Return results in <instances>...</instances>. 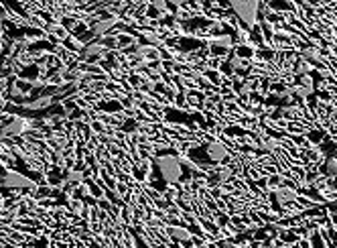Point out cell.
I'll list each match as a JSON object with an SVG mask.
<instances>
[{
    "mask_svg": "<svg viewBox=\"0 0 337 248\" xmlns=\"http://www.w3.org/2000/svg\"><path fill=\"white\" fill-rule=\"evenodd\" d=\"M161 169H163V177L168 181H177L181 177V165L177 163V159H161Z\"/></svg>",
    "mask_w": 337,
    "mask_h": 248,
    "instance_id": "6da1fadb",
    "label": "cell"
},
{
    "mask_svg": "<svg viewBox=\"0 0 337 248\" xmlns=\"http://www.w3.org/2000/svg\"><path fill=\"white\" fill-rule=\"evenodd\" d=\"M207 157H209V161H213V163H223L228 159V151H226V146H223L221 142H209L207 144Z\"/></svg>",
    "mask_w": 337,
    "mask_h": 248,
    "instance_id": "7a4b0ae2",
    "label": "cell"
},
{
    "mask_svg": "<svg viewBox=\"0 0 337 248\" xmlns=\"http://www.w3.org/2000/svg\"><path fill=\"white\" fill-rule=\"evenodd\" d=\"M104 53V45L100 43H94V45H87V47H84V59H89V61H96L100 55Z\"/></svg>",
    "mask_w": 337,
    "mask_h": 248,
    "instance_id": "3957f363",
    "label": "cell"
},
{
    "mask_svg": "<svg viewBox=\"0 0 337 248\" xmlns=\"http://www.w3.org/2000/svg\"><path fill=\"white\" fill-rule=\"evenodd\" d=\"M276 201L278 204H290V201H295L297 199V194L290 187H278L276 189Z\"/></svg>",
    "mask_w": 337,
    "mask_h": 248,
    "instance_id": "277c9868",
    "label": "cell"
},
{
    "mask_svg": "<svg viewBox=\"0 0 337 248\" xmlns=\"http://www.w3.org/2000/svg\"><path fill=\"white\" fill-rule=\"evenodd\" d=\"M168 234L173 236L175 240H179V242H187L189 240V230H185V228H179V226H171L168 228Z\"/></svg>",
    "mask_w": 337,
    "mask_h": 248,
    "instance_id": "5b68a950",
    "label": "cell"
},
{
    "mask_svg": "<svg viewBox=\"0 0 337 248\" xmlns=\"http://www.w3.org/2000/svg\"><path fill=\"white\" fill-rule=\"evenodd\" d=\"M311 71V63H307V61H301V63H297V73H301V75H307Z\"/></svg>",
    "mask_w": 337,
    "mask_h": 248,
    "instance_id": "8992f818",
    "label": "cell"
},
{
    "mask_svg": "<svg viewBox=\"0 0 337 248\" xmlns=\"http://www.w3.org/2000/svg\"><path fill=\"white\" fill-rule=\"evenodd\" d=\"M327 171H329V175L337 177V159H329L327 161Z\"/></svg>",
    "mask_w": 337,
    "mask_h": 248,
    "instance_id": "52a82bcc",
    "label": "cell"
}]
</instances>
